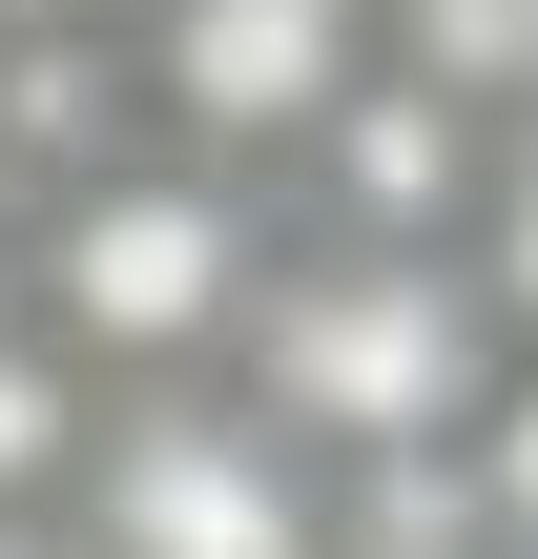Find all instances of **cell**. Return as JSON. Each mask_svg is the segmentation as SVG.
I'll use <instances>...</instances> for the list:
<instances>
[{
	"mask_svg": "<svg viewBox=\"0 0 538 559\" xmlns=\"http://www.w3.org/2000/svg\"><path fill=\"white\" fill-rule=\"evenodd\" d=\"M498 353H518V332H498L477 249H332V228H290L270 290H249L228 394H249L290 456L373 477V456H456L477 394H498Z\"/></svg>",
	"mask_w": 538,
	"mask_h": 559,
	"instance_id": "6da1fadb",
	"label": "cell"
},
{
	"mask_svg": "<svg viewBox=\"0 0 538 559\" xmlns=\"http://www.w3.org/2000/svg\"><path fill=\"white\" fill-rule=\"evenodd\" d=\"M290 207L207 145H104L83 187H41V249H21V311L104 373V394H166V373H228L249 353V290H270Z\"/></svg>",
	"mask_w": 538,
	"mask_h": 559,
	"instance_id": "7a4b0ae2",
	"label": "cell"
},
{
	"mask_svg": "<svg viewBox=\"0 0 538 559\" xmlns=\"http://www.w3.org/2000/svg\"><path fill=\"white\" fill-rule=\"evenodd\" d=\"M83 559H332V456H290L228 373H166V394H104V456H83Z\"/></svg>",
	"mask_w": 538,
	"mask_h": 559,
	"instance_id": "3957f363",
	"label": "cell"
},
{
	"mask_svg": "<svg viewBox=\"0 0 538 559\" xmlns=\"http://www.w3.org/2000/svg\"><path fill=\"white\" fill-rule=\"evenodd\" d=\"M373 0H124V83H145V124L166 145H207V166H290L352 83H373Z\"/></svg>",
	"mask_w": 538,
	"mask_h": 559,
	"instance_id": "277c9868",
	"label": "cell"
},
{
	"mask_svg": "<svg viewBox=\"0 0 538 559\" xmlns=\"http://www.w3.org/2000/svg\"><path fill=\"white\" fill-rule=\"evenodd\" d=\"M477 166H498V124L373 41V83L270 166V207H290V228H332V249H456V228H477Z\"/></svg>",
	"mask_w": 538,
	"mask_h": 559,
	"instance_id": "5b68a950",
	"label": "cell"
},
{
	"mask_svg": "<svg viewBox=\"0 0 538 559\" xmlns=\"http://www.w3.org/2000/svg\"><path fill=\"white\" fill-rule=\"evenodd\" d=\"M83 456H104V373L62 332H0V519H62Z\"/></svg>",
	"mask_w": 538,
	"mask_h": 559,
	"instance_id": "8992f818",
	"label": "cell"
},
{
	"mask_svg": "<svg viewBox=\"0 0 538 559\" xmlns=\"http://www.w3.org/2000/svg\"><path fill=\"white\" fill-rule=\"evenodd\" d=\"M415 83H456L477 124H538V0H373Z\"/></svg>",
	"mask_w": 538,
	"mask_h": 559,
	"instance_id": "52a82bcc",
	"label": "cell"
},
{
	"mask_svg": "<svg viewBox=\"0 0 538 559\" xmlns=\"http://www.w3.org/2000/svg\"><path fill=\"white\" fill-rule=\"evenodd\" d=\"M456 249H477V290H498V332L538 353V124H498V166H477V228H456Z\"/></svg>",
	"mask_w": 538,
	"mask_h": 559,
	"instance_id": "ba28073f",
	"label": "cell"
},
{
	"mask_svg": "<svg viewBox=\"0 0 538 559\" xmlns=\"http://www.w3.org/2000/svg\"><path fill=\"white\" fill-rule=\"evenodd\" d=\"M456 477H477V519H498V539H538V353H498V394H477Z\"/></svg>",
	"mask_w": 538,
	"mask_h": 559,
	"instance_id": "9c48e42d",
	"label": "cell"
},
{
	"mask_svg": "<svg viewBox=\"0 0 538 559\" xmlns=\"http://www.w3.org/2000/svg\"><path fill=\"white\" fill-rule=\"evenodd\" d=\"M21 249H41V207L0 187V332H41V311H21Z\"/></svg>",
	"mask_w": 538,
	"mask_h": 559,
	"instance_id": "30bf717a",
	"label": "cell"
},
{
	"mask_svg": "<svg viewBox=\"0 0 538 559\" xmlns=\"http://www.w3.org/2000/svg\"><path fill=\"white\" fill-rule=\"evenodd\" d=\"M41 21H124V0H0V41H41Z\"/></svg>",
	"mask_w": 538,
	"mask_h": 559,
	"instance_id": "8fae6325",
	"label": "cell"
},
{
	"mask_svg": "<svg viewBox=\"0 0 538 559\" xmlns=\"http://www.w3.org/2000/svg\"><path fill=\"white\" fill-rule=\"evenodd\" d=\"M0 559H83V519H0Z\"/></svg>",
	"mask_w": 538,
	"mask_h": 559,
	"instance_id": "7c38bea8",
	"label": "cell"
},
{
	"mask_svg": "<svg viewBox=\"0 0 538 559\" xmlns=\"http://www.w3.org/2000/svg\"><path fill=\"white\" fill-rule=\"evenodd\" d=\"M498 559H538V539H498Z\"/></svg>",
	"mask_w": 538,
	"mask_h": 559,
	"instance_id": "4fadbf2b",
	"label": "cell"
}]
</instances>
